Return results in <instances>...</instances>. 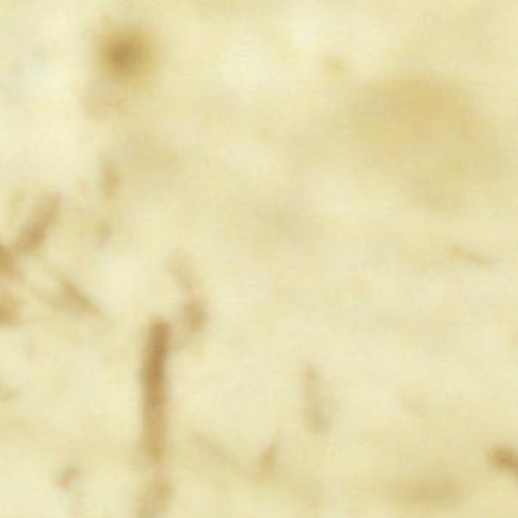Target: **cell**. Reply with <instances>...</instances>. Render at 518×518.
Masks as SVG:
<instances>
[{"label": "cell", "mask_w": 518, "mask_h": 518, "mask_svg": "<svg viewBox=\"0 0 518 518\" xmlns=\"http://www.w3.org/2000/svg\"><path fill=\"white\" fill-rule=\"evenodd\" d=\"M320 385H318V374L310 370L306 377V418L310 424V430L321 432L324 430L323 409L320 408Z\"/></svg>", "instance_id": "cell-5"}, {"label": "cell", "mask_w": 518, "mask_h": 518, "mask_svg": "<svg viewBox=\"0 0 518 518\" xmlns=\"http://www.w3.org/2000/svg\"><path fill=\"white\" fill-rule=\"evenodd\" d=\"M171 332L165 323L149 330L143 357V398H145V449L149 458H162L166 441L168 402V356Z\"/></svg>", "instance_id": "cell-1"}, {"label": "cell", "mask_w": 518, "mask_h": 518, "mask_svg": "<svg viewBox=\"0 0 518 518\" xmlns=\"http://www.w3.org/2000/svg\"><path fill=\"white\" fill-rule=\"evenodd\" d=\"M491 464L500 471H508L511 474H517V458L515 453L509 449H496L490 456Z\"/></svg>", "instance_id": "cell-6"}, {"label": "cell", "mask_w": 518, "mask_h": 518, "mask_svg": "<svg viewBox=\"0 0 518 518\" xmlns=\"http://www.w3.org/2000/svg\"><path fill=\"white\" fill-rule=\"evenodd\" d=\"M55 213H57V203L54 199H49L48 203L38 210L37 218L32 219L31 224L23 231L19 244L22 250H32L43 241Z\"/></svg>", "instance_id": "cell-3"}, {"label": "cell", "mask_w": 518, "mask_h": 518, "mask_svg": "<svg viewBox=\"0 0 518 518\" xmlns=\"http://www.w3.org/2000/svg\"><path fill=\"white\" fill-rule=\"evenodd\" d=\"M145 57V45L136 35L122 34L111 38L107 46L108 66L121 75L139 69L145 63Z\"/></svg>", "instance_id": "cell-2"}, {"label": "cell", "mask_w": 518, "mask_h": 518, "mask_svg": "<svg viewBox=\"0 0 518 518\" xmlns=\"http://www.w3.org/2000/svg\"><path fill=\"white\" fill-rule=\"evenodd\" d=\"M172 490L166 482H155L140 502L137 518H158L168 508Z\"/></svg>", "instance_id": "cell-4"}, {"label": "cell", "mask_w": 518, "mask_h": 518, "mask_svg": "<svg viewBox=\"0 0 518 518\" xmlns=\"http://www.w3.org/2000/svg\"><path fill=\"white\" fill-rule=\"evenodd\" d=\"M11 266L10 253L4 247H0V271H7Z\"/></svg>", "instance_id": "cell-7"}]
</instances>
